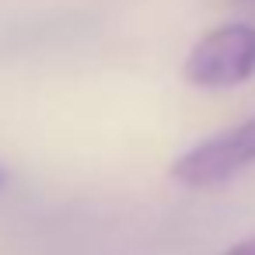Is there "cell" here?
Listing matches in <instances>:
<instances>
[{
	"label": "cell",
	"instance_id": "3",
	"mask_svg": "<svg viewBox=\"0 0 255 255\" xmlns=\"http://www.w3.org/2000/svg\"><path fill=\"white\" fill-rule=\"evenodd\" d=\"M224 255H255V234L245 238V241H238V245H231Z\"/></svg>",
	"mask_w": 255,
	"mask_h": 255
},
{
	"label": "cell",
	"instance_id": "2",
	"mask_svg": "<svg viewBox=\"0 0 255 255\" xmlns=\"http://www.w3.org/2000/svg\"><path fill=\"white\" fill-rule=\"evenodd\" d=\"M255 164V116L196 143L171 164V178L189 189H213Z\"/></svg>",
	"mask_w": 255,
	"mask_h": 255
},
{
	"label": "cell",
	"instance_id": "4",
	"mask_svg": "<svg viewBox=\"0 0 255 255\" xmlns=\"http://www.w3.org/2000/svg\"><path fill=\"white\" fill-rule=\"evenodd\" d=\"M4 185H7V171H4V168H0V189H4Z\"/></svg>",
	"mask_w": 255,
	"mask_h": 255
},
{
	"label": "cell",
	"instance_id": "1",
	"mask_svg": "<svg viewBox=\"0 0 255 255\" xmlns=\"http://www.w3.org/2000/svg\"><path fill=\"white\" fill-rule=\"evenodd\" d=\"M185 81L196 88H238L255 74V25L231 21L206 32L185 56Z\"/></svg>",
	"mask_w": 255,
	"mask_h": 255
}]
</instances>
